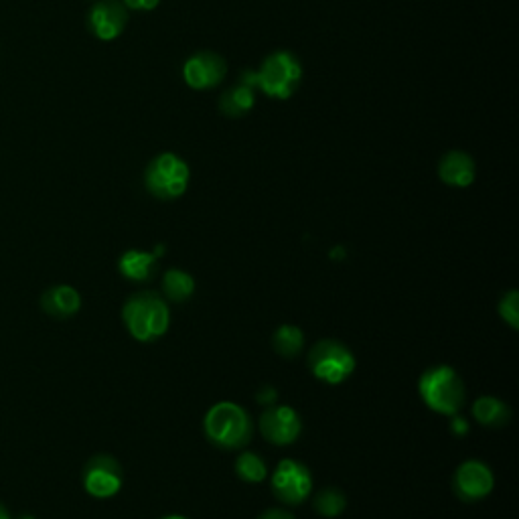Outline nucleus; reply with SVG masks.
<instances>
[{
	"label": "nucleus",
	"instance_id": "1",
	"mask_svg": "<svg viewBox=\"0 0 519 519\" xmlns=\"http://www.w3.org/2000/svg\"><path fill=\"white\" fill-rule=\"evenodd\" d=\"M122 319L134 339L151 343L167 333L171 313L161 294L153 290H140L126 301L122 309Z\"/></svg>",
	"mask_w": 519,
	"mask_h": 519
},
{
	"label": "nucleus",
	"instance_id": "2",
	"mask_svg": "<svg viewBox=\"0 0 519 519\" xmlns=\"http://www.w3.org/2000/svg\"><path fill=\"white\" fill-rule=\"evenodd\" d=\"M418 392L424 404L444 416H455L465 404V384L449 365H434L420 376Z\"/></svg>",
	"mask_w": 519,
	"mask_h": 519
},
{
	"label": "nucleus",
	"instance_id": "3",
	"mask_svg": "<svg viewBox=\"0 0 519 519\" xmlns=\"http://www.w3.org/2000/svg\"><path fill=\"white\" fill-rule=\"evenodd\" d=\"M203 428L207 438L221 449H242L252 438L248 412L234 402H217L209 408Z\"/></svg>",
	"mask_w": 519,
	"mask_h": 519
},
{
	"label": "nucleus",
	"instance_id": "4",
	"mask_svg": "<svg viewBox=\"0 0 519 519\" xmlns=\"http://www.w3.org/2000/svg\"><path fill=\"white\" fill-rule=\"evenodd\" d=\"M309 367L317 380L327 384H343L355 369V355L347 345L325 339L313 345L309 353Z\"/></svg>",
	"mask_w": 519,
	"mask_h": 519
},
{
	"label": "nucleus",
	"instance_id": "5",
	"mask_svg": "<svg viewBox=\"0 0 519 519\" xmlns=\"http://www.w3.org/2000/svg\"><path fill=\"white\" fill-rule=\"evenodd\" d=\"M301 63L296 61L290 53H274L272 57L266 59L262 69L254 73V82L258 88H262L264 94L286 100L292 96L301 82Z\"/></svg>",
	"mask_w": 519,
	"mask_h": 519
},
{
	"label": "nucleus",
	"instance_id": "6",
	"mask_svg": "<svg viewBox=\"0 0 519 519\" xmlns=\"http://www.w3.org/2000/svg\"><path fill=\"white\" fill-rule=\"evenodd\" d=\"M146 187L159 199H177L189 185V167L177 155H161L146 169Z\"/></svg>",
	"mask_w": 519,
	"mask_h": 519
},
{
	"label": "nucleus",
	"instance_id": "7",
	"mask_svg": "<svg viewBox=\"0 0 519 519\" xmlns=\"http://www.w3.org/2000/svg\"><path fill=\"white\" fill-rule=\"evenodd\" d=\"M272 489L280 501L288 505H299L313 491V475L303 463L284 459L272 475Z\"/></svg>",
	"mask_w": 519,
	"mask_h": 519
},
{
	"label": "nucleus",
	"instance_id": "8",
	"mask_svg": "<svg viewBox=\"0 0 519 519\" xmlns=\"http://www.w3.org/2000/svg\"><path fill=\"white\" fill-rule=\"evenodd\" d=\"M303 422L301 416L296 414L290 406H270L260 416V432L262 436L272 444H292L301 436Z\"/></svg>",
	"mask_w": 519,
	"mask_h": 519
},
{
	"label": "nucleus",
	"instance_id": "9",
	"mask_svg": "<svg viewBox=\"0 0 519 519\" xmlns=\"http://www.w3.org/2000/svg\"><path fill=\"white\" fill-rule=\"evenodd\" d=\"M84 487L98 499L114 497L122 487V469L114 457L98 455L84 469Z\"/></svg>",
	"mask_w": 519,
	"mask_h": 519
},
{
	"label": "nucleus",
	"instance_id": "10",
	"mask_svg": "<svg viewBox=\"0 0 519 519\" xmlns=\"http://www.w3.org/2000/svg\"><path fill=\"white\" fill-rule=\"evenodd\" d=\"M455 491L465 501H479L493 491V473L481 461H465L455 473Z\"/></svg>",
	"mask_w": 519,
	"mask_h": 519
},
{
	"label": "nucleus",
	"instance_id": "11",
	"mask_svg": "<svg viewBox=\"0 0 519 519\" xmlns=\"http://www.w3.org/2000/svg\"><path fill=\"white\" fill-rule=\"evenodd\" d=\"M226 76V61L213 53H199L185 63V80L195 90L217 86Z\"/></svg>",
	"mask_w": 519,
	"mask_h": 519
},
{
	"label": "nucleus",
	"instance_id": "12",
	"mask_svg": "<svg viewBox=\"0 0 519 519\" xmlns=\"http://www.w3.org/2000/svg\"><path fill=\"white\" fill-rule=\"evenodd\" d=\"M126 11L114 0H102L90 13V29L102 41L116 39L126 27Z\"/></svg>",
	"mask_w": 519,
	"mask_h": 519
},
{
	"label": "nucleus",
	"instance_id": "13",
	"mask_svg": "<svg viewBox=\"0 0 519 519\" xmlns=\"http://www.w3.org/2000/svg\"><path fill=\"white\" fill-rule=\"evenodd\" d=\"M41 307L51 317L67 319V317H73L80 311L82 299H80V294H78L76 288H71V286H53V288H49L43 294Z\"/></svg>",
	"mask_w": 519,
	"mask_h": 519
},
{
	"label": "nucleus",
	"instance_id": "14",
	"mask_svg": "<svg viewBox=\"0 0 519 519\" xmlns=\"http://www.w3.org/2000/svg\"><path fill=\"white\" fill-rule=\"evenodd\" d=\"M440 179L453 187H467L475 179V165L471 157L463 153H449L440 161Z\"/></svg>",
	"mask_w": 519,
	"mask_h": 519
},
{
	"label": "nucleus",
	"instance_id": "15",
	"mask_svg": "<svg viewBox=\"0 0 519 519\" xmlns=\"http://www.w3.org/2000/svg\"><path fill=\"white\" fill-rule=\"evenodd\" d=\"M120 272L134 282L151 280L157 272V256L144 250H128L120 258Z\"/></svg>",
	"mask_w": 519,
	"mask_h": 519
},
{
	"label": "nucleus",
	"instance_id": "16",
	"mask_svg": "<svg viewBox=\"0 0 519 519\" xmlns=\"http://www.w3.org/2000/svg\"><path fill=\"white\" fill-rule=\"evenodd\" d=\"M473 416L479 424L489 426V428H501L509 422L511 418V410L505 402H501L499 398L493 396H481L475 404H473Z\"/></svg>",
	"mask_w": 519,
	"mask_h": 519
},
{
	"label": "nucleus",
	"instance_id": "17",
	"mask_svg": "<svg viewBox=\"0 0 519 519\" xmlns=\"http://www.w3.org/2000/svg\"><path fill=\"white\" fill-rule=\"evenodd\" d=\"M163 290L165 296L173 303H185L191 299V294L195 292V278L179 268H171L165 272L163 278Z\"/></svg>",
	"mask_w": 519,
	"mask_h": 519
},
{
	"label": "nucleus",
	"instance_id": "18",
	"mask_svg": "<svg viewBox=\"0 0 519 519\" xmlns=\"http://www.w3.org/2000/svg\"><path fill=\"white\" fill-rule=\"evenodd\" d=\"M274 349L282 357H296L303 351L305 345V335L296 325H282L276 329L272 337Z\"/></svg>",
	"mask_w": 519,
	"mask_h": 519
},
{
	"label": "nucleus",
	"instance_id": "19",
	"mask_svg": "<svg viewBox=\"0 0 519 519\" xmlns=\"http://www.w3.org/2000/svg\"><path fill=\"white\" fill-rule=\"evenodd\" d=\"M254 106V88L246 82L232 88L224 98H221V110L228 116H242Z\"/></svg>",
	"mask_w": 519,
	"mask_h": 519
},
{
	"label": "nucleus",
	"instance_id": "20",
	"mask_svg": "<svg viewBox=\"0 0 519 519\" xmlns=\"http://www.w3.org/2000/svg\"><path fill=\"white\" fill-rule=\"evenodd\" d=\"M236 473L248 483H262L268 475L266 463L256 453H242L236 463Z\"/></svg>",
	"mask_w": 519,
	"mask_h": 519
},
{
	"label": "nucleus",
	"instance_id": "21",
	"mask_svg": "<svg viewBox=\"0 0 519 519\" xmlns=\"http://www.w3.org/2000/svg\"><path fill=\"white\" fill-rule=\"evenodd\" d=\"M313 505H315V511H317L319 515H323V517H337V515H341V513L345 511L347 499H345L343 491L329 487V489H323V491L315 497V503H313Z\"/></svg>",
	"mask_w": 519,
	"mask_h": 519
},
{
	"label": "nucleus",
	"instance_id": "22",
	"mask_svg": "<svg viewBox=\"0 0 519 519\" xmlns=\"http://www.w3.org/2000/svg\"><path fill=\"white\" fill-rule=\"evenodd\" d=\"M499 315L501 319L511 327L517 329L519 327V294L515 290L507 292L501 303H499Z\"/></svg>",
	"mask_w": 519,
	"mask_h": 519
},
{
	"label": "nucleus",
	"instance_id": "23",
	"mask_svg": "<svg viewBox=\"0 0 519 519\" xmlns=\"http://www.w3.org/2000/svg\"><path fill=\"white\" fill-rule=\"evenodd\" d=\"M256 400H258L260 404L272 406V404L278 400V392H276V388H272V386H262L260 392H258V396H256Z\"/></svg>",
	"mask_w": 519,
	"mask_h": 519
},
{
	"label": "nucleus",
	"instance_id": "24",
	"mask_svg": "<svg viewBox=\"0 0 519 519\" xmlns=\"http://www.w3.org/2000/svg\"><path fill=\"white\" fill-rule=\"evenodd\" d=\"M124 3L134 11H151L159 5V0H124Z\"/></svg>",
	"mask_w": 519,
	"mask_h": 519
},
{
	"label": "nucleus",
	"instance_id": "25",
	"mask_svg": "<svg viewBox=\"0 0 519 519\" xmlns=\"http://www.w3.org/2000/svg\"><path fill=\"white\" fill-rule=\"evenodd\" d=\"M260 519H294V517L284 509H268L260 515Z\"/></svg>",
	"mask_w": 519,
	"mask_h": 519
},
{
	"label": "nucleus",
	"instance_id": "26",
	"mask_svg": "<svg viewBox=\"0 0 519 519\" xmlns=\"http://www.w3.org/2000/svg\"><path fill=\"white\" fill-rule=\"evenodd\" d=\"M467 430H469V424H467V420L465 418H461L459 414H455L453 416V432L455 434H467Z\"/></svg>",
	"mask_w": 519,
	"mask_h": 519
},
{
	"label": "nucleus",
	"instance_id": "27",
	"mask_svg": "<svg viewBox=\"0 0 519 519\" xmlns=\"http://www.w3.org/2000/svg\"><path fill=\"white\" fill-rule=\"evenodd\" d=\"M0 519H11V517H9V511H7L3 505H0Z\"/></svg>",
	"mask_w": 519,
	"mask_h": 519
},
{
	"label": "nucleus",
	"instance_id": "28",
	"mask_svg": "<svg viewBox=\"0 0 519 519\" xmlns=\"http://www.w3.org/2000/svg\"><path fill=\"white\" fill-rule=\"evenodd\" d=\"M163 519H187V517H183V515H167Z\"/></svg>",
	"mask_w": 519,
	"mask_h": 519
},
{
	"label": "nucleus",
	"instance_id": "29",
	"mask_svg": "<svg viewBox=\"0 0 519 519\" xmlns=\"http://www.w3.org/2000/svg\"><path fill=\"white\" fill-rule=\"evenodd\" d=\"M23 519H33V517H23Z\"/></svg>",
	"mask_w": 519,
	"mask_h": 519
}]
</instances>
